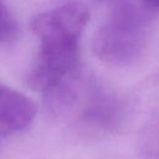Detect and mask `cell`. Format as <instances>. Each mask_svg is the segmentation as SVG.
<instances>
[{"mask_svg": "<svg viewBox=\"0 0 159 159\" xmlns=\"http://www.w3.org/2000/svg\"><path fill=\"white\" fill-rule=\"evenodd\" d=\"M153 14L142 0H118L107 21L93 36L94 55L116 66L135 62L149 42Z\"/></svg>", "mask_w": 159, "mask_h": 159, "instance_id": "6da1fadb", "label": "cell"}, {"mask_svg": "<svg viewBox=\"0 0 159 159\" xmlns=\"http://www.w3.org/2000/svg\"><path fill=\"white\" fill-rule=\"evenodd\" d=\"M39 51L26 73V84L36 92L48 93L77 67L80 40H39Z\"/></svg>", "mask_w": 159, "mask_h": 159, "instance_id": "7a4b0ae2", "label": "cell"}, {"mask_svg": "<svg viewBox=\"0 0 159 159\" xmlns=\"http://www.w3.org/2000/svg\"><path fill=\"white\" fill-rule=\"evenodd\" d=\"M89 17V11L84 4L72 1L37 14L31 19L30 27L39 40H80Z\"/></svg>", "mask_w": 159, "mask_h": 159, "instance_id": "3957f363", "label": "cell"}, {"mask_svg": "<svg viewBox=\"0 0 159 159\" xmlns=\"http://www.w3.org/2000/svg\"><path fill=\"white\" fill-rule=\"evenodd\" d=\"M37 107L26 94L0 84V137L27 128L35 119Z\"/></svg>", "mask_w": 159, "mask_h": 159, "instance_id": "277c9868", "label": "cell"}, {"mask_svg": "<svg viewBox=\"0 0 159 159\" xmlns=\"http://www.w3.org/2000/svg\"><path fill=\"white\" fill-rule=\"evenodd\" d=\"M17 35L19 24L9 7L0 0V43H11Z\"/></svg>", "mask_w": 159, "mask_h": 159, "instance_id": "5b68a950", "label": "cell"}, {"mask_svg": "<svg viewBox=\"0 0 159 159\" xmlns=\"http://www.w3.org/2000/svg\"><path fill=\"white\" fill-rule=\"evenodd\" d=\"M142 2L153 11L159 10V0H142Z\"/></svg>", "mask_w": 159, "mask_h": 159, "instance_id": "8992f818", "label": "cell"}]
</instances>
